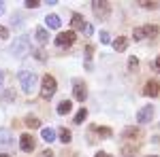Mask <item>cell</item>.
Returning a JSON list of instances; mask_svg holds the SVG:
<instances>
[{
	"instance_id": "20",
	"label": "cell",
	"mask_w": 160,
	"mask_h": 157,
	"mask_svg": "<svg viewBox=\"0 0 160 157\" xmlns=\"http://www.w3.org/2000/svg\"><path fill=\"white\" fill-rule=\"evenodd\" d=\"M41 136H43L45 142H53V140H56V132H53L51 127H45V130L41 132Z\"/></svg>"
},
{
	"instance_id": "6",
	"label": "cell",
	"mask_w": 160,
	"mask_h": 157,
	"mask_svg": "<svg viewBox=\"0 0 160 157\" xmlns=\"http://www.w3.org/2000/svg\"><path fill=\"white\" fill-rule=\"evenodd\" d=\"M73 96H75L77 102H86L88 91H86V83H83L81 79H75L73 81Z\"/></svg>"
},
{
	"instance_id": "1",
	"label": "cell",
	"mask_w": 160,
	"mask_h": 157,
	"mask_svg": "<svg viewBox=\"0 0 160 157\" xmlns=\"http://www.w3.org/2000/svg\"><path fill=\"white\" fill-rule=\"evenodd\" d=\"M56 91H58L56 79H53L51 74H45V76H43V85H41V98H43V100H51V98L56 96Z\"/></svg>"
},
{
	"instance_id": "9",
	"label": "cell",
	"mask_w": 160,
	"mask_h": 157,
	"mask_svg": "<svg viewBox=\"0 0 160 157\" xmlns=\"http://www.w3.org/2000/svg\"><path fill=\"white\" fill-rule=\"evenodd\" d=\"M143 94H145L148 98H158L160 96V83H158V81H154V79L148 81V83H145V89H143Z\"/></svg>"
},
{
	"instance_id": "2",
	"label": "cell",
	"mask_w": 160,
	"mask_h": 157,
	"mask_svg": "<svg viewBox=\"0 0 160 157\" xmlns=\"http://www.w3.org/2000/svg\"><path fill=\"white\" fill-rule=\"evenodd\" d=\"M17 76H19L22 89H24L26 94H32V91H34V87H37V74L30 72V70H22Z\"/></svg>"
},
{
	"instance_id": "28",
	"label": "cell",
	"mask_w": 160,
	"mask_h": 157,
	"mask_svg": "<svg viewBox=\"0 0 160 157\" xmlns=\"http://www.w3.org/2000/svg\"><path fill=\"white\" fill-rule=\"evenodd\" d=\"M100 40H102V45H107V43H111V36H109V32H100Z\"/></svg>"
},
{
	"instance_id": "24",
	"label": "cell",
	"mask_w": 160,
	"mask_h": 157,
	"mask_svg": "<svg viewBox=\"0 0 160 157\" xmlns=\"http://www.w3.org/2000/svg\"><path fill=\"white\" fill-rule=\"evenodd\" d=\"M88 117V109H79L77 110V115H75V123H83Z\"/></svg>"
},
{
	"instance_id": "4",
	"label": "cell",
	"mask_w": 160,
	"mask_h": 157,
	"mask_svg": "<svg viewBox=\"0 0 160 157\" xmlns=\"http://www.w3.org/2000/svg\"><path fill=\"white\" fill-rule=\"evenodd\" d=\"M77 40V34H75L73 30H68V32H60L58 36H56V47L60 49H66V47H73V43Z\"/></svg>"
},
{
	"instance_id": "29",
	"label": "cell",
	"mask_w": 160,
	"mask_h": 157,
	"mask_svg": "<svg viewBox=\"0 0 160 157\" xmlns=\"http://www.w3.org/2000/svg\"><path fill=\"white\" fill-rule=\"evenodd\" d=\"M37 157H53V151H51V149H45V151H41Z\"/></svg>"
},
{
	"instance_id": "10",
	"label": "cell",
	"mask_w": 160,
	"mask_h": 157,
	"mask_svg": "<svg viewBox=\"0 0 160 157\" xmlns=\"http://www.w3.org/2000/svg\"><path fill=\"white\" fill-rule=\"evenodd\" d=\"M19 146H22L24 153L34 151V138H32L30 134H22V136H19Z\"/></svg>"
},
{
	"instance_id": "17",
	"label": "cell",
	"mask_w": 160,
	"mask_h": 157,
	"mask_svg": "<svg viewBox=\"0 0 160 157\" xmlns=\"http://www.w3.org/2000/svg\"><path fill=\"white\" fill-rule=\"evenodd\" d=\"M73 109V102L71 100H62L60 104H58V115H68Z\"/></svg>"
},
{
	"instance_id": "30",
	"label": "cell",
	"mask_w": 160,
	"mask_h": 157,
	"mask_svg": "<svg viewBox=\"0 0 160 157\" xmlns=\"http://www.w3.org/2000/svg\"><path fill=\"white\" fill-rule=\"evenodd\" d=\"M24 4L28 7V9H37V7H38V2H37V0H26Z\"/></svg>"
},
{
	"instance_id": "34",
	"label": "cell",
	"mask_w": 160,
	"mask_h": 157,
	"mask_svg": "<svg viewBox=\"0 0 160 157\" xmlns=\"http://www.w3.org/2000/svg\"><path fill=\"white\" fill-rule=\"evenodd\" d=\"M13 96H15V94H13V89H9V91H7V96H4V98H7V100H13Z\"/></svg>"
},
{
	"instance_id": "8",
	"label": "cell",
	"mask_w": 160,
	"mask_h": 157,
	"mask_svg": "<svg viewBox=\"0 0 160 157\" xmlns=\"http://www.w3.org/2000/svg\"><path fill=\"white\" fill-rule=\"evenodd\" d=\"M152 117H154V106L148 104V106L139 109V113H137V123H148V121H152Z\"/></svg>"
},
{
	"instance_id": "25",
	"label": "cell",
	"mask_w": 160,
	"mask_h": 157,
	"mask_svg": "<svg viewBox=\"0 0 160 157\" xmlns=\"http://www.w3.org/2000/svg\"><path fill=\"white\" fill-rule=\"evenodd\" d=\"M32 55H34L38 62H45V60H47V53H45L43 49H32Z\"/></svg>"
},
{
	"instance_id": "18",
	"label": "cell",
	"mask_w": 160,
	"mask_h": 157,
	"mask_svg": "<svg viewBox=\"0 0 160 157\" xmlns=\"http://www.w3.org/2000/svg\"><path fill=\"white\" fill-rule=\"evenodd\" d=\"M26 127H30V130H37V127H41V121H38V117H34V115H28V117H26Z\"/></svg>"
},
{
	"instance_id": "14",
	"label": "cell",
	"mask_w": 160,
	"mask_h": 157,
	"mask_svg": "<svg viewBox=\"0 0 160 157\" xmlns=\"http://www.w3.org/2000/svg\"><path fill=\"white\" fill-rule=\"evenodd\" d=\"M90 134H98L100 138H109V136H111L113 132H111L109 127H100V125H92V127H90Z\"/></svg>"
},
{
	"instance_id": "32",
	"label": "cell",
	"mask_w": 160,
	"mask_h": 157,
	"mask_svg": "<svg viewBox=\"0 0 160 157\" xmlns=\"http://www.w3.org/2000/svg\"><path fill=\"white\" fill-rule=\"evenodd\" d=\"M152 66H154V70H156V72H160V55L154 60V64H152Z\"/></svg>"
},
{
	"instance_id": "37",
	"label": "cell",
	"mask_w": 160,
	"mask_h": 157,
	"mask_svg": "<svg viewBox=\"0 0 160 157\" xmlns=\"http://www.w3.org/2000/svg\"><path fill=\"white\" fill-rule=\"evenodd\" d=\"M2 81H4V76H2V72H0V87H2Z\"/></svg>"
},
{
	"instance_id": "11",
	"label": "cell",
	"mask_w": 160,
	"mask_h": 157,
	"mask_svg": "<svg viewBox=\"0 0 160 157\" xmlns=\"http://www.w3.org/2000/svg\"><path fill=\"white\" fill-rule=\"evenodd\" d=\"M122 138L124 140H132V142H137L139 138H141V130L137 127V125H132V127H126L122 132Z\"/></svg>"
},
{
	"instance_id": "26",
	"label": "cell",
	"mask_w": 160,
	"mask_h": 157,
	"mask_svg": "<svg viewBox=\"0 0 160 157\" xmlns=\"http://www.w3.org/2000/svg\"><path fill=\"white\" fill-rule=\"evenodd\" d=\"M137 68H139V60L137 58H130L128 60V70H137Z\"/></svg>"
},
{
	"instance_id": "13",
	"label": "cell",
	"mask_w": 160,
	"mask_h": 157,
	"mask_svg": "<svg viewBox=\"0 0 160 157\" xmlns=\"http://www.w3.org/2000/svg\"><path fill=\"white\" fill-rule=\"evenodd\" d=\"M71 24H73L75 30H81V32L86 30V25H88L86 21H83V17H81L79 13H73V19H71Z\"/></svg>"
},
{
	"instance_id": "35",
	"label": "cell",
	"mask_w": 160,
	"mask_h": 157,
	"mask_svg": "<svg viewBox=\"0 0 160 157\" xmlns=\"http://www.w3.org/2000/svg\"><path fill=\"white\" fill-rule=\"evenodd\" d=\"M94 157H111V155H109V153H102V151H98V153H96Z\"/></svg>"
},
{
	"instance_id": "33",
	"label": "cell",
	"mask_w": 160,
	"mask_h": 157,
	"mask_svg": "<svg viewBox=\"0 0 160 157\" xmlns=\"http://www.w3.org/2000/svg\"><path fill=\"white\" fill-rule=\"evenodd\" d=\"M92 32H94V30H92V25L88 24V25H86V30H83V34H86V36H92Z\"/></svg>"
},
{
	"instance_id": "5",
	"label": "cell",
	"mask_w": 160,
	"mask_h": 157,
	"mask_svg": "<svg viewBox=\"0 0 160 157\" xmlns=\"http://www.w3.org/2000/svg\"><path fill=\"white\" fill-rule=\"evenodd\" d=\"M92 9H94V15H96L98 19H105V17H109V13H111V4L109 2L94 0V2H92Z\"/></svg>"
},
{
	"instance_id": "22",
	"label": "cell",
	"mask_w": 160,
	"mask_h": 157,
	"mask_svg": "<svg viewBox=\"0 0 160 157\" xmlns=\"http://www.w3.org/2000/svg\"><path fill=\"white\" fill-rule=\"evenodd\" d=\"M13 138H11V132L9 130H0V145H11Z\"/></svg>"
},
{
	"instance_id": "31",
	"label": "cell",
	"mask_w": 160,
	"mask_h": 157,
	"mask_svg": "<svg viewBox=\"0 0 160 157\" xmlns=\"http://www.w3.org/2000/svg\"><path fill=\"white\" fill-rule=\"evenodd\" d=\"M7 36H9V30L0 25V40H7Z\"/></svg>"
},
{
	"instance_id": "21",
	"label": "cell",
	"mask_w": 160,
	"mask_h": 157,
	"mask_svg": "<svg viewBox=\"0 0 160 157\" xmlns=\"http://www.w3.org/2000/svg\"><path fill=\"white\" fill-rule=\"evenodd\" d=\"M58 136H60V142H64V145H68L71 138H73V134L68 132L66 127H60V134H58Z\"/></svg>"
},
{
	"instance_id": "19",
	"label": "cell",
	"mask_w": 160,
	"mask_h": 157,
	"mask_svg": "<svg viewBox=\"0 0 160 157\" xmlns=\"http://www.w3.org/2000/svg\"><path fill=\"white\" fill-rule=\"evenodd\" d=\"M37 40L41 43V45H47V43H49V34H47V30L38 28V30H37Z\"/></svg>"
},
{
	"instance_id": "27",
	"label": "cell",
	"mask_w": 160,
	"mask_h": 157,
	"mask_svg": "<svg viewBox=\"0 0 160 157\" xmlns=\"http://www.w3.org/2000/svg\"><path fill=\"white\" fill-rule=\"evenodd\" d=\"M92 53H94V47L88 45V47H86V60H88V64H90V60H92ZM90 66H92V64H90Z\"/></svg>"
},
{
	"instance_id": "12",
	"label": "cell",
	"mask_w": 160,
	"mask_h": 157,
	"mask_svg": "<svg viewBox=\"0 0 160 157\" xmlns=\"http://www.w3.org/2000/svg\"><path fill=\"white\" fill-rule=\"evenodd\" d=\"M139 151V142H128V145H124L122 149H120V153H122L124 157H132Z\"/></svg>"
},
{
	"instance_id": "16",
	"label": "cell",
	"mask_w": 160,
	"mask_h": 157,
	"mask_svg": "<svg viewBox=\"0 0 160 157\" xmlns=\"http://www.w3.org/2000/svg\"><path fill=\"white\" fill-rule=\"evenodd\" d=\"M45 24H47V28H51V30H58L62 21H60L58 15H47V17H45Z\"/></svg>"
},
{
	"instance_id": "38",
	"label": "cell",
	"mask_w": 160,
	"mask_h": 157,
	"mask_svg": "<svg viewBox=\"0 0 160 157\" xmlns=\"http://www.w3.org/2000/svg\"><path fill=\"white\" fill-rule=\"evenodd\" d=\"M0 157H11V155H7V153H2V155H0Z\"/></svg>"
},
{
	"instance_id": "36",
	"label": "cell",
	"mask_w": 160,
	"mask_h": 157,
	"mask_svg": "<svg viewBox=\"0 0 160 157\" xmlns=\"http://www.w3.org/2000/svg\"><path fill=\"white\" fill-rule=\"evenodd\" d=\"M4 13V2H0V15Z\"/></svg>"
},
{
	"instance_id": "15",
	"label": "cell",
	"mask_w": 160,
	"mask_h": 157,
	"mask_svg": "<svg viewBox=\"0 0 160 157\" xmlns=\"http://www.w3.org/2000/svg\"><path fill=\"white\" fill-rule=\"evenodd\" d=\"M113 43V49L120 53V51H126V47H128V38L126 36H120V38H115V40H111Z\"/></svg>"
},
{
	"instance_id": "3",
	"label": "cell",
	"mask_w": 160,
	"mask_h": 157,
	"mask_svg": "<svg viewBox=\"0 0 160 157\" xmlns=\"http://www.w3.org/2000/svg\"><path fill=\"white\" fill-rule=\"evenodd\" d=\"M158 34V28L156 25H141L132 30V38L135 40H143V38H154Z\"/></svg>"
},
{
	"instance_id": "7",
	"label": "cell",
	"mask_w": 160,
	"mask_h": 157,
	"mask_svg": "<svg viewBox=\"0 0 160 157\" xmlns=\"http://www.w3.org/2000/svg\"><path fill=\"white\" fill-rule=\"evenodd\" d=\"M28 47H30L28 36H19V38H17V43H13V45H11V53H15V55H24Z\"/></svg>"
},
{
	"instance_id": "39",
	"label": "cell",
	"mask_w": 160,
	"mask_h": 157,
	"mask_svg": "<svg viewBox=\"0 0 160 157\" xmlns=\"http://www.w3.org/2000/svg\"><path fill=\"white\" fill-rule=\"evenodd\" d=\"M148 157H158V155H148Z\"/></svg>"
},
{
	"instance_id": "23",
	"label": "cell",
	"mask_w": 160,
	"mask_h": 157,
	"mask_svg": "<svg viewBox=\"0 0 160 157\" xmlns=\"http://www.w3.org/2000/svg\"><path fill=\"white\" fill-rule=\"evenodd\" d=\"M139 7H143V9H148V11H156L160 4H158V2H149V0H141Z\"/></svg>"
}]
</instances>
